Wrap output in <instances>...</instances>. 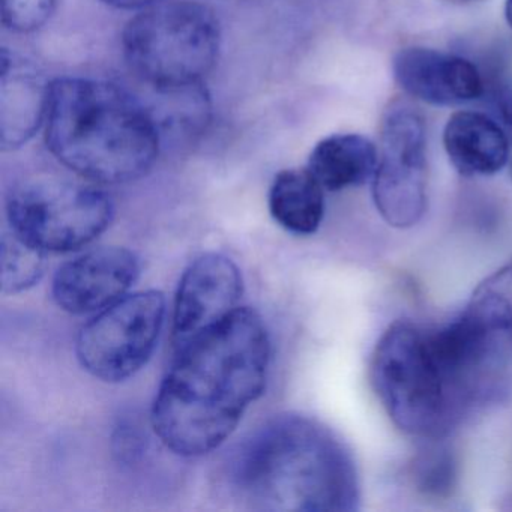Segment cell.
<instances>
[{"instance_id":"obj_1","label":"cell","mask_w":512,"mask_h":512,"mask_svg":"<svg viewBox=\"0 0 512 512\" xmlns=\"http://www.w3.org/2000/svg\"><path fill=\"white\" fill-rule=\"evenodd\" d=\"M176 352L152 406V427L175 454L200 457L220 448L262 397L271 341L262 317L238 307Z\"/></svg>"},{"instance_id":"obj_2","label":"cell","mask_w":512,"mask_h":512,"mask_svg":"<svg viewBox=\"0 0 512 512\" xmlns=\"http://www.w3.org/2000/svg\"><path fill=\"white\" fill-rule=\"evenodd\" d=\"M238 499L254 511L359 508L358 469L346 443L299 413L274 416L242 442L230 467Z\"/></svg>"},{"instance_id":"obj_3","label":"cell","mask_w":512,"mask_h":512,"mask_svg":"<svg viewBox=\"0 0 512 512\" xmlns=\"http://www.w3.org/2000/svg\"><path fill=\"white\" fill-rule=\"evenodd\" d=\"M44 125L53 157L94 184L136 181L160 154V133L145 101L104 80L50 83Z\"/></svg>"},{"instance_id":"obj_4","label":"cell","mask_w":512,"mask_h":512,"mask_svg":"<svg viewBox=\"0 0 512 512\" xmlns=\"http://www.w3.org/2000/svg\"><path fill=\"white\" fill-rule=\"evenodd\" d=\"M215 14L193 0H172L146 7L122 35L125 59L137 79L154 89L202 83L220 52Z\"/></svg>"},{"instance_id":"obj_5","label":"cell","mask_w":512,"mask_h":512,"mask_svg":"<svg viewBox=\"0 0 512 512\" xmlns=\"http://www.w3.org/2000/svg\"><path fill=\"white\" fill-rule=\"evenodd\" d=\"M370 382L391 421L404 433L443 436L460 416L431 355L427 331L398 320L374 347Z\"/></svg>"},{"instance_id":"obj_6","label":"cell","mask_w":512,"mask_h":512,"mask_svg":"<svg viewBox=\"0 0 512 512\" xmlns=\"http://www.w3.org/2000/svg\"><path fill=\"white\" fill-rule=\"evenodd\" d=\"M11 230L44 253H70L94 242L113 220V203L94 182L43 176L11 190Z\"/></svg>"},{"instance_id":"obj_7","label":"cell","mask_w":512,"mask_h":512,"mask_svg":"<svg viewBox=\"0 0 512 512\" xmlns=\"http://www.w3.org/2000/svg\"><path fill=\"white\" fill-rule=\"evenodd\" d=\"M166 298L158 290L122 296L98 311L77 335L83 370L107 383L130 379L142 370L163 331Z\"/></svg>"},{"instance_id":"obj_8","label":"cell","mask_w":512,"mask_h":512,"mask_svg":"<svg viewBox=\"0 0 512 512\" xmlns=\"http://www.w3.org/2000/svg\"><path fill=\"white\" fill-rule=\"evenodd\" d=\"M427 139L422 116L392 104L380 125L379 163L371 193L380 217L395 229L416 226L427 211Z\"/></svg>"},{"instance_id":"obj_9","label":"cell","mask_w":512,"mask_h":512,"mask_svg":"<svg viewBox=\"0 0 512 512\" xmlns=\"http://www.w3.org/2000/svg\"><path fill=\"white\" fill-rule=\"evenodd\" d=\"M241 271L224 254L206 253L188 265L179 281L173 305L175 349L226 319L241 301Z\"/></svg>"},{"instance_id":"obj_10","label":"cell","mask_w":512,"mask_h":512,"mask_svg":"<svg viewBox=\"0 0 512 512\" xmlns=\"http://www.w3.org/2000/svg\"><path fill=\"white\" fill-rule=\"evenodd\" d=\"M139 274V259L133 251L94 248L58 269L53 278V299L70 314L101 311L127 295Z\"/></svg>"},{"instance_id":"obj_11","label":"cell","mask_w":512,"mask_h":512,"mask_svg":"<svg viewBox=\"0 0 512 512\" xmlns=\"http://www.w3.org/2000/svg\"><path fill=\"white\" fill-rule=\"evenodd\" d=\"M392 73L407 95L431 106H461L484 92L481 74L472 62L427 47L400 50Z\"/></svg>"},{"instance_id":"obj_12","label":"cell","mask_w":512,"mask_h":512,"mask_svg":"<svg viewBox=\"0 0 512 512\" xmlns=\"http://www.w3.org/2000/svg\"><path fill=\"white\" fill-rule=\"evenodd\" d=\"M50 83L23 59L4 50L0 83V145L13 151L26 145L46 122Z\"/></svg>"},{"instance_id":"obj_13","label":"cell","mask_w":512,"mask_h":512,"mask_svg":"<svg viewBox=\"0 0 512 512\" xmlns=\"http://www.w3.org/2000/svg\"><path fill=\"white\" fill-rule=\"evenodd\" d=\"M443 146L452 166L463 176H491L511 157V140L490 116L457 112L446 122Z\"/></svg>"},{"instance_id":"obj_14","label":"cell","mask_w":512,"mask_h":512,"mask_svg":"<svg viewBox=\"0 0 512 512\" xmlns=\"http://www.w3.org/2000/svg\"><path fill=\"white\" fill-rule=\"evenodd\" d=\"M379 148L361 134H334L320 140L307 170L325 191H341L373 181Z\"/></svg>"},{"instance_id":"obj_15","label":"cell","mask_w":512,"mask_h":512,"mask_svg":"<svg viewBox=\"0 0 512 512\" xmlns=\"http://www.w3.org/2000/svg\"><path fill=\"white\" fill-rule=\"evenodd\" d=\"M269 211L287 232L313 235L325 215V190L307 169L283 170L269 190Z\"/></svg>"},{"instance_id":"obj_16","label":"cell","mask_w":512,"mask_h":512,"mask_svg":"<svg viewBox=\"0 0 512 512\" xmlns=\"http://www.w3.org/2000/svg\"><path fill=\"white\" fill-rule=\"evenodd\" d=\"M44 251L20 238L16 232L2 238V290L8 295L26 292L38 284L46 269Z\"/></svg>"},{"instance_id":"obj_17","label":"cell","mask_w":512,"mask_h":512,"mask_svg":"<svg viewBox=\"0 0 512 512\" xmlns=\"http://www.w3.org/2000/svg\"><path fill=\"white\" fill-rule=\"evenodd\" d=\"M415 476L419 490L424 493L436 496L448 493L454 485V458L446 449H431L419 457Z\"/></svg>"},{"instance_id":"obj_18","label":"cell","mask_w":512,"mask_h":512,"mask_svg":"<svg viewBox=\"0 0 512 512\" xmlns=\"http://www.w3.org/2000/svg\"><path fill=\"white\" fill-rule=\"evenodd\" d=\"M56 0H2V20L8 29L20 34L46 25Z\"/></svg>"},{"instance_id":"obj_19","label":"cell","mask_w":512,"mask_h":512,"mask_svg":"<svg viewBox=\"0 0 512 512\" xmlns=\"http://www.w3.org/2000/svg\"><path fill=\"white\" fill-rule=\"evenodd\" d=\"M101 2L113 8H121V10H139V8L157 4L158 0H101Z\"/></svg>"},{"instance_id":"obj_20","label":"cell","mask_w":512,"mask_h":512,"mask_svg":"<svg viewBox=\"0 0 512 512\" xmlns=\"http://www.w3.org/2000/svg\"><path fill=\"white\" fill-rule=\"evenodd\" d=\"M505 19L509 28L512 29V0H505Z\"/></svg>"},{"instance_id":"obj_21","label":"cell","mask_w":512,"mask_h":512,"mask_svg":"<svg viewBox=\"0 0 512 512\" xmlns=\"http://www.w3.org/2000/svg\"><path fill=\"white\" fill-rule=\"evenodd\" d=\"M511 124V133H512V121L509 122ZM509 160H511V175H512V134H511V157H509Z\"/></svg>"}]
</instances>
